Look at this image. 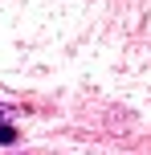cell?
<instances>
[{"label": "cell", "mask_w": 151, "mask_h": 155, "mask_svg": "<svg viewBox=\"0 0 151 155\" xmlns=\"http://www.w3.org/2000/svg\"><path fill=\"white\" fill-rule=\"evenodd\" d=\"M16 139V131H12V127H0V143H12Z\"/></svg>", "instance_id": "1"}]
</instances>
